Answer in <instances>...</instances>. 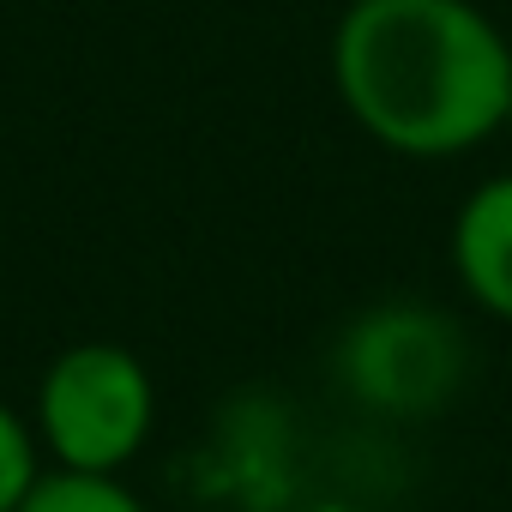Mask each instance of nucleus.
Here are the masks:
<instances>
[{
    "label": "nucleus",
    "instance_id": "1",
    "mask_svg": "<svg viewBox=\"0 0 512 512\" xmlns=\"http://www.w3.org/2000/svg\"><path fill=\"white\" fill-rule=\"evenodd\" d=\"M332 73L344 109L404 157L482 145L512 103V49L470 0H350Z\"/></svg>",
    "mask_w": 512,
    "mask_h": 512
},
{
    "label": "nucleus",
    "instance_id": "2",
    "mask_svg": "<svg viewBox=\"0 0 512 512\" xmlns=\"http://www.w3.org/2000/svg\"><path fill=\"white\" fill-rule=\"evenodd\" d=\"M37 422L61 470L115 476L151 434V374L121 344H73L43 374Z\"/></svg>",
    "mask_w": 512,
    "mask_h": 512
},
{
    "label": "nucleus",
    "instance_id": "3",
    "mask_svg": "<svg viewBox=\"0 0 512 512\" xmlns=\"http://www.w3.org/2000/svg\"><path fill=\"white\" fill-rule=\"evenodd\" d=\"M344 386L386 416H428L464 386V338L434 308H374L344 332Z\"/></svg>",
    "mask_w": 512,
    "mask_h": 512
},
{
    "label": "nucleus",
    "instance_id": "4",
    "mask_svg": "<svg viewBox=\"0 0 512 512\" xmlns=\"http://www.w3.org/2000/svg\"><path fill=\"white\" fill-rule=\"evenodd\" d=\"M452 266L488 314L512 320V175H494L464 199L452 229Z\"/></svg>",
    "mask_w": 512,
    "mask_h": 512
},
{
    "label": "nucleus",
    "instance_id": "5",
    "mask_svg": "<svg viewBox=\"0 0 512 512\" xmlns=\"http://www.w3.org/2000/svg\"><path fill=\"white\" fill-rule=\"evenodd\" d=\"M19 512H145V506L115 476L55 470V476H37V488L19 500Z\"/></svg>",
    "mask_w": 512,
    "mask_h": 512
},
{
    "label": "nucleus",
    "instance_id": "6",
    "mask_svg": "<svg viewBox=\"0 0 512 512\" xmlns=\"http://www.w3.org/2000/svg\"><path fill=\"white\" fill-rule=\"evenodd\" d=\"M37 446L25 434V422L0 404V512H19V500L37 488Z\"/></svg>",
    "mask_w": 512,
    "mask_h": 512
},
{
    "label": "nucleus",
    "instance_id": "7",
    "mask_svg": "<svg viewBox=\"0 0 512 512\" xmlns=\"http://www.w3.org/2000/svg\"><path fill=\"white\" fill-rule=\"evenodd\" d=\"M314 512H356V506H314Z\"/></svg>",
    "mask_w": 512,
    "mask_h": 512
},
{
    "label": "nucleus",
    "instance_id": "8",
    "mask_svg": "<svg viewBox=\"0 0 512 512\" xmlns=\"http://www.w3.org/2000/svg\"><path fill=\"white\" fill-rule=\"evenodd\" d=\"M506 127H512V103H506Z\"/></svg>",
    "mask_w": 512,
    "mask_h": 512
}]
</instances>
